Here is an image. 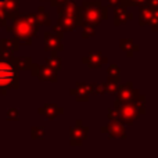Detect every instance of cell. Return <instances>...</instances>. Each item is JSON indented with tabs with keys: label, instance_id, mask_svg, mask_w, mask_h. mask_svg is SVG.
Returning a JSON list of instances; mask_svg holds the SVG:
<instances>
[{
	"label": "cell",
	"instance_id": "2",
	"mask_svg": "<svg viewBox=\"0 0 158 158\" xmlns=\"http://www.w3.org/2000/svg\"><path fill=\"white\" fill-rule=\"evenodd\" d=\"M17 79V74L14 71V67L8 64L7 61H0V87H8L14 83Z\"/></svg>",
	"mask_w": 158,
	"mask_h": 158
},
{
	"label": "cell",
	"instance_id": "14",
	"mask_svg": "<svg viewBox=\"0 0 158 158\" xmlns=\"http://www.w3.org/2000/svg\"><path fill=\"white\" fill-rule=\"evenodd\" d=\"M6 2H7V0H0V10H4Z\"/></svg>",
	"mask_w": 158,
	"mask_h": 158
},
{
	"label": "cell",
	"instance_id": "12",
	"mask_svg": "<svg viewBox=\"0 0 158 158\" xmlns=\"http://www.w3.org/2000/svg\"><path fill=\"white\" fill-rule=\"evenodd\" d=\"M148 4L151 6V10L156 11V8H157V0H150V3H148Z\"/></svg>",
	"mask_w": 158,
	"mask_h": 158
},
{
	"label": "cell",
	"instance_id": "4",
	"mask_svg": "<svg viewBox=\"0 0 158 158\" xmlns=\"http://www.w3.org/2000/svg\"><path fill=\"white\" fill-rule=\"evenodd\" d=\"M44 38H46V49L47 50H57V49H63V46H61L60 44V40H58V39H53V36L52 35H47L46 33V36H44Z\"/></svg>",
	"mask_w": 158,
	"mask_h": 158
},
{
	"label": "cell",
	"instance_id": "5",
	"mask_svg": "<svg viewBox=\"0 0 158 158\" xmlns=\"http://www.w3.org/2000/svg\"><path fill=\"white\" fill-rule=\"evenodd\" d=\"M61 25L64 27V29L65 31H71V29H74L75 27H77V22H75V19H74V17H71V15H63V18H61Z\"/></svg>",
	"mask_w": 158,
	"mask_h": 158
},
{
	"label": "cell",
	"instance_id": "1",
	"mask_svg": "<svg viewBox=\"0 0 158 158\" xmlns=\"http://www.w3.org/2000/svg\"><path fill=\"white\" fill-rule=\"evenodd\" d=\"M8 32L15 33V36L18 39L27 40L28 44L31 42V38L36 35L38 32V25H36V18L35 15H27L24 18H18L15 19V24L13 28L8 27L7 28Z\"/></svg>",
	"mask_w": 158,
	"mask_h": 158
},
{
	"label": "cell",
	"instance_id": "10",
	"mask_svg": "<svg viewBox=\"0 0 158 158\" xmlns=\"http://www.w3.org/2000/svg\"><path fill=\"white\" fill-rule=\"evenodd\" d=\"M122 2L128 6H140V4H143L146 0H122Z\"/></svg>",
	"mask_w": 158,
	"mask_h": 158
},
{
	"label": "cell",
	"instance_id": "11",
	"mask_svg": "<svg viewBox=\"0 0 158 158\" xmlns=\"http://www.w3.org/2000/svg\"><path fill=\"white\" fill-rule=\"evenodd\" d=\"M90 35H92V36L94 35V31H93V28H92V27H90V28H86V29H85V32L82 33V36H83L85 39H86V38H89Z\"/></svg>",
	"mask_w": 158,
	"mask_h": 158
},
{
	"label": "cell",
	"instance_id": "6",
	"mask_svg": "<svg viewBox=\"0 0 158 158\" xmlns=\"http://www.w3.org/2000/svg\"><path fill=\"white\" fill-rule=\"evenodd\" d=\"M60 13H61V14H64V15H71V17H74L77 13H79V11H78L77 6H75L74 3H67L65 7L61 8Z\"/></svg>",
	"mask_w": 158,
	"mask_h": 158
},
{
	"label": "cell",
	"instance_id": "15",
	"mask_svg": "<svg viewBox=\"0 0 158 158\" xmlns=\"http://www.w3.org/2000/svg\"><path fill=\"white\" fill-rule=\"evenodd\" d=\"M110 3H111V4H118V3H119V0H110Z\"/></svg>",
	"mask_w": 158,
	"mask_h": 158
},
{
	"label": "cell",
	"instance_id": "7",
	"mask_svg": "<svg viewBox=\"0 0 158 158\" xmlns=\"http://www.w3.org/2000/svg\"><path fill=\"white\" fill-rule=\"evenodd\" d=\"M35 18L38 19L40 24H44V25H49L50 24V18H49V15H47V13L44 11L43 7L39 8V11H38V14L35 15Z\"/></svg>",
	"mask_w": 158,
	"mask_h": 158
},
{
	"label": "cell",
	"instance_id": "3",
	"mask_svg": "<svg viewBox=\"0 0 158 158\" xmlns=\"http://www.w3.org/2000/svg\"><path fill=\"white\" fill-rule=\"evenodd\" d=\"M18 42L17 40H13V39H4L2 40V52H17L18 50Z\"/></svg>",
	"mask_w": 158,
	"mask_h": 158
},
{
	"label": "cell",
	"instance_id": "8",
	"mask_svg": "<svg viewBox=\"0 0 158 158\" xmlns=\"http://www.w3.org/2000/svg\"><path fill=\"white\" fill-rule=\"evenodd\" d=\"M115 19H117V22H115L117 25H119V24H122V22L126 21L125 8H117V11H115Z\"/></svg>",
	"mask_w": 158,
	"mask_h": 158
},
{
	"label": "cell",
	"instance_id": "13",
	"mask_svg": "<svg viewBox=\"0 0 158 158\" xmlns=\"http://www.w3.org/2000/svg\"><path fill=\"white\" fill-rule=\"evenodd\" d=\"M67 0H53L52 2V4L53 6H57V4H61V3H65Z\"/></svg>",
	"mask_w": 158,
	"mask_h": 158
},
{
	"label": "cell",
	"instance_id": "9",
	"mask_svg": "<svg viewBox=\"0 0 158 158\" xmlns=\"http://www.w3.org/2000/svg\"><path fill=\"white\" fill-rule=\"evenodd\" d=\"M47 64H49V67H52V68H60V58H58L57 56H52V57L47 60Z\"/></svg>",
	"mask_w": 158,
	"mask_h": 158
}]
</instances>
